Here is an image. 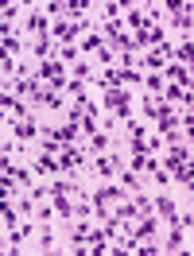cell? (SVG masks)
Returning a JSON list of instances; mask_svg holds the SVG:
<instances>
[{"instance_id":"obj_1","label":"cell","mask_w":194,"mask_h":256,"mask_svg":"<svg viewBox=\"0 0 194 256\" xmlns=\"http://www.w3.org/2000/svg\"><path fill=\"white\" fill-rule=\"evenodd\" d=\"M86 160H90V152H86V148H74V144H62V148H58V171H62V175H66V171H78Z\"/></svg>"},{"instance_id":"obj_2","label":"cell","mask_w":194,"mask_h":256,"mask_svg":"<svg viewBox=\"0 0 194 256\" xmlns=\"http://www.w3.org/2000/svg\"><path fill=\"white\" fill-rule=\"evenodd\" d=\"M50 28H54V24H50V16H47V12H39V8H35V12H28V20H24V32H28V35H39V39H47Z\"/></svg>"},{"instance_id":"obj_3","label":"cell","mask_w":194,"mask_h":256,"mask_svg":"<svg viewBox=\"0 0 194 256\" xmlns=\"http://www.w3.org/2000/svg\"><path fill=\"white\" fill-rule=\"evenodd\" d=\"M175 128H178V116H175V109H171V105H163V112L156 116V132H160L163 140H171V144H175Z\"/></svg>"},{"instance_id":"obj_4","label":"cell","mask_w":194,"mask_h":256,"mask_svg":"<svg viewBox=\"0 0 194 256\" xmlns=\"http://www.w3.org/2000/svg\"><path fill=\"white\" fill-rule=\"evenodd\" d=\"M32 171H35L39 178L58 175V156H50V152H39V156H35V163H32Z\"/></svg>"},{"instance_id":"obj_5","label":"cell","mask_w":194,"mask_h":256,"mask_svg":"<svg viewBox=\"0 0 194 256\" xmlns=\"http://www.w3.org/2000/svg\"><path fill=\"white\" fill-rule=\"evenodd\" d=\"M186 160H190V148H186V144H171V148H167V160H163V167L175 175V171H178Z\"/></svg>"},{"instance_id":"obj_6","label":"cell","mask_w":194,"mask_h":256,"mask_svg":"<svg viewBox=\"0 0 194 256\" xmlns=\"http://www.w3.org/2000/svg\"><path fill=\"white\" fill-rule=\"evenodd\" d=\"M140 240H152L156 233H160V214H144L140 222H136V229H132Z\"/></svg>"},{"instance_id":"obj_7","label":"cell","mask_w":194,"mask_h":256,"mask_svg":"<svg viewBox=\"0 0 194 256\" xmlns=\"http://www.w3.org/2000/svg\"><path fill=\"white\" fill-rule=\"evenodd\" d=\"M94 171L101 178H113L120 171V156H94Z\"/></svg>"},{"instance_id":"obj_8","label":"cell","mask_w":194,"mask_h":256,"mask_svg":"<svg viewBox=\"0 0 194 256\" xmlns=\"http://www.w3.org/2000/svg\"><path fill=\"white\" fill-rule=\"evenodd\" d=\"M12 136H16L20 144H32L35 136H39V124H35L32 116H28V120H16V124H12Z\"/></svg>"},{"instance_id":"obj_9","label":"cell","mask_w":194,"mask_h":256,"mask_svg":"<svg viewBox=\"0 0 194 256\" xmlns=\"http://www.w3.org/2000/svg\"><path fill=\"white\" fill-rule=\"evenodd\" d=\"M39 105H43V109H66V90H54V86H47V90H43V101H39Z\"/></svg>"},{"instance_id":"obj_10","label":"cell","mask_w":194,"mask_h":256,"mask_svg":"<svg viewBox=\"0 0 194 256\" xmlns=\"http://www.w3.org/2000/svg\"><path fill=\"white\" fill-rule=\"evenodd\" d=\"M78 132H82V124H78V120H66V124H58L54 132H50V136H54L58 144H74V140H78Z\"/></svg>"},{"instance_id":"obj_11","label":"cell","mask_w":194,"mask_h":256,"mask_svg":"<svg viewBox=\"0 0 194 256\" xmlns=\"http://www.w3.org/2000/svg\"><path fill=\"white\" fill-rule=\"evenodd\" d=\"M156 214H160V222L163 225H175V218H178V210H175V202H171V198H156Z\"/></svg>"},{"instance_id":"obj_12","label":"cell","mask_w":194,"mask_h":256,"mask_svg":"<svg viewBox=\"0 0 194 256\" xmlns=\"http://www.w3.org/2000/svg\"><path fill=\"white\" fill-rule=\"evenodd\" d=\"M182 233H186L182 225H171V233H167V240H163V248H167V252H178V248L186 244V237H182Z\"/></svg>"},{"instance_id":"obj_13","label":"cell","mask_w":194,"mask_h":256,"mask_svg":"<svg viewBox=\"0 0 194 256\" xmlns=\"http://www.w3.org/2000/svg\"><path fill=\"white\" fill-rule=\"evenodd\" d=\"M175 62H182V66H194V39H182L175 47Z\"/></svg>"},{"instance_id":"obj_14","label":"cell","mask_w":194,"mask_h":256,"mask_svg":"<svg viewBox=\"0 0 194 256\" xmlns=\"http://www.w3.org/2000/svg\"><path fill=\"white\" fill-rule=\"evenodd\" d=\"M0 218H4V229H16V225H24V222H20L24 214H20V210H12V206H8V198L0 202Z\"/></svg>"},{"instance_id":"obj_15","label":"cell","mask_w":194,"mask_h":256,"mask_svg":"<svg viewBox=\"0 0 194 256\" xmlns=\"http://www.w3.org/2000/svg\"><path fill=\"white\" fill-rule=\"evenodd\" d=\"M105 152H109V136L97 128L94 136H90V156H105Z\"/></svg>"},{"instance_id":"obj_16","label":"cell","mask_w":194,"mask_h":256,"mask_svg":"<svg viewBox=\"0 0 194 256\" xmlns=\"http://www.w3.org/2000/svg\"><path fill=\"white\" fill-rule=\"evenodd\" d=\"M0 47H4V54H12V58H16L24 43H20V35H12V32H0Z\"/></svg>"},{"instance_id":"obj_17","label":"cell","mask_w":194,"mask_h":256,"mask_svg":"<svg viewBox=\"0 0 194 256\" xmlns=\"http://www.w3.org/2000/svg\"><path fill=\"white\" fill-rule=\"evenodd\" d=\"M144 90H148L152 97H160V94H163V74H160V70H152V74L144 78Z\"/></svg>"},{"instance_id":"obj_18","label":"cell","mask_w":194,"mask_h":256,"mask_svg":"<svg viewBox=\"0 0 194 256\" xmlns=\"http://www.w3.org/2000/svg\"><path fill=\"white\" fill-rule=\"evenodd\" d=\"M105 47V35L97 32V35H86V39H82V50H86V54H97V50Z\"/></svg>"},{"instance_id":"obj_19","label":"cell","mask_w":194,"mask_h":256,"mask_svg":"<svg viewBox=\"0 0 194 256\" xmlns=\"http://www.w3.org/2000/svg\"><path fill=\"white\" fill-rule=\"evenodd\" d=\"M120 186H124V190H132V194L144 190V182H140V175H136V171H124V175H120Z\"/></svg>"},{"instance_id":"obj_20","label":"cell","mask_w":194,"mask_h":256,"mask_svg":"<svg viewBox=\"0 0 194 256\" xmlns=\"http://www.w3.org/2000/svg\"><path fill=\"white\" fill-rule=\"evenodd\" d=\"M160 112H163V101H160V97H152V94H148V97H144V116H148V120H156Z\"/></svg>"},{"instance_id":"obj_21","label":"cell","mask_w":194,"mask_h":256,"mask_svg":"<svg viewBox=\"0 0 194 256\" xmlns=\"http://www.w3.org/2000/svg\"><path fill=\"white\" fill-rule=\"evenodd\" d=\"M35 58H39V62L54 58V54H50V39H35Z\"/></svg>"},{"instance_id":"obj_22","label":"cell","mask_w":194,"mask_h":256,"mask_svg":"<svg viewBox=\"0 0 194 256\" xmlns=\"http://www.w3.org/2000/svg\"><path fill=\"white\" fill-rule=\"evenodd\" d=\"M78 54H82V47H78V43H74V47H62V50H58V58H62L66 66H74V62H78Z\"/></svg>"},{"instance_id":"obj_23","label":"cell","mask_w":194,"mask_h":256,"mask_svg":"<svg viewBox=\"0 0 194 256\" xmlns=\"http://www.w3.org/2000/svg\"><path fill=\"white\" fill-rule=\"evenodd\" d=\"M39 248H54V233L50 229H39Z\"/></svg>"},{"instance_id":"obj_24","label":"cell","mask_w":194,"mask_h":256,"mask_svg":"<svg viewBox=\"0 0 194 256\" xmlns=\"http://www.w3.org/2000/svg\"><path fill=\"white\" fill-rule=\"evenodd\" d=\"M178 124L186 128V140H190V144H194V116H190V112H186V116H182V120H178Z\"/></svg>"},{"instance_id":"obj_25","label":"cell","mask_w":194,"mask_h":256,"mask_svg":"<svg viewBox=\"0 0 194 256\" xmlns=\"http://www.w3.org/2000/svg\"><path fill=\"white\" fill-rule=\"evenodd\" d=\"M186 8H190V20H194V4H186Z\"/></svg>"},{"instance_id":"obj_26","label":"cell","mask_w":194,"mask_h":256,"mask_svg":"<svg viewBox=\"0 0 194 256\" xmlns=\"http://www.w3.org/2000/svg\"><path fill=\"white\" fill-rule=\"evenodd\" d=\"M190 86H194V66H190Z\"/></svg>"}]
</instances>
